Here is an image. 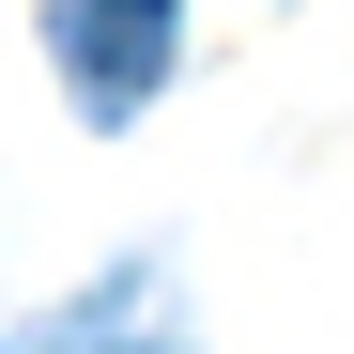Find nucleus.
I'll use <instances>...</instances> for the list:
<instances>
[{
    "mask_svg": "<svg viewBox=\"0 0 354 354\" xmlns=\"http://www.w3.org/2000/svg\"><path fill=\"white\" fill-rule=\"evenodd\" d=\"M169 31H185V0H46V62H62V93L93 108V124L154 108V77H169Z\"/></svg>",
    "mask_w": 354,
    "mask_h": 354,
    "instance_id": "obj_1",
    "label": "nucleus"
},
{
    "mask_svg": "<svg viewBox=\"0 0 354 354\" xmlns=\"http://www.w3.org/2000/svg\"><path fill=\"white\" fill-rule=\"evenodd\" d=\"M0 354H169V339H108V324H77V339H0Z\"/></svg>",
    "mask_w": 354,
    "mask_h": 354,
    "instance_id": "obj_2",
    "label": "nucleus"
}]
</instances>
